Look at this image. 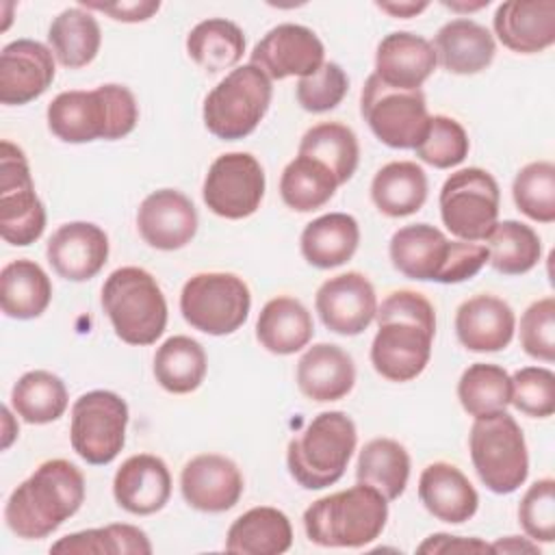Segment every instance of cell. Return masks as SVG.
I'll return each instance as SVG.
<instances>
[{
	"label": "cell",
	"instance_id": "5bb4252c",
	"mask_svg": "<svg viewBox=\"0 0 555 555\" xmlns=\"http://www.w3.org/2000/svg\"><path fill=\"white\" fill-rule=\"evenodd\" d=\"M46 230V208L35 193L22 147L2 141L0 154V236L9 245H30Z\"/></svg>",
	"mask_w": 555,
	"mask_h": 555
},
{
	"label": "cell",
	"instance_id": "44dd1931",
	"mask_svg": "<svg viewBox=\"0 0 555 555\" xmlns=\"http://www.w3.org/2000/svg\"><path fill=\"white\" fill-rule=\"evenodd\" d=\"M48 262L69 282L95 278L108 260V236L91 221L63 223L48 241Z\"/></svg>",
	"mask_w": 555,
	"mask_h": 555
},
{
	"label": "cell",
	"instance_id": "5b68a950",
	"mask_svg": "<svg viewBox=\"0 0 555 555\" xmlns=\"http://www.w3.org/2000/svg\"><path fill=\"white\" fill-rule=\"evenodd\" d=\"M388 520V499L366 483L327 494L304 512L310 542L327 548H360L377 540Z\"/></svg>",
	"mask_w": 555,
	"mask_h": 555
},
{
	"label": "cell",
	"instance_id": "f907efd6",
	"mask_svg": "<svg viewBox=\"0 0 555 555\" xmlns=\"http://www.w3.org/2000/svg\"><path fill=\"white\" fill-rule=\"evenodd\" d=\"M87 11H102L111 15L117 22H145L150 20L158 9V0H130V2H80Z\"/></svg>",
	"mask_w": 555,
	"mask_h": 555
},
{
	"label": "cell",
	"instance_id": "30bf717a",
	"mask_svg": "<svg viewBox=\"0 0 555 555\" xmlns=\"http://www.w3.org/2000/svg\"><path fill=\"white\" fill-rule=\"evenodd\" d=\"M251 295L243 278L223 271L195 273L180 293L184 321L210 336L236 332L249 317Z\"/></svg>",
	"mask_w": 555,
	"mask_h": 555
},
{
	"label": "cell",
	"instance_id": "e575fe53",
	"mask_svg": "<svg viewBox=\"0 0 555 555\" xmlns=\"http://www.w3.org/2000/svg\"><path fill=\"white\" fill-rule=\"evenodd\" d=\"M356 479L358 483L373 486L388 501L399 499L410 479V455L405 447L392 438L369 440L358 455Z\"/></svg>",
	"mask_w": 555,
	"mask_h": 555
},
{
	"label": "cell",
	"instance_id": "7402d4cb",
	"mask_svg": "<svg viewBox=\"0 0 555 555\" xmlns=\"http://www.w3.org/2000/svg\"><path fill=\"white\" fill-rule=\"evenodd\" d=\"M113 496L121 509L134 516L160 512L171 496L167 464L152 453L130 455L115 473Z\"/></svg>",
	"mask_w": 555,
	"mask_h": 555
},
{
	"label": "cell",
	"instance_id": "836d02e7",
	"mask_svg": "<svg viewBox=\"0 0 555 555\" xmlns=\"http://www.w3.org/2000/svg\"><path fill=\"white\" fill-rule=\"evenodd\" d=\"M48 41L52 54L63 67L78 69L98 56L102 30L98 20L87 9L69 7L52 20Z\"/></svg>",
	"mask_w": 555,
	"mask_h": 555
},
{
	"label": "cell",
	"instance_id": "f35d334b",
	"mask_svg": "<svg viewBox=\"0 0 555 555\" xmlns=\"http://www.w3.org/2000/svg\"><path fill=\"white\" fill-rule=\"evenodd\" d=\"M11 405L22 421L30 425H46L65 414L67 388L63 379L50 371H28L15 382L11 390Z\"/></svg>",
	"mask_w": 555,
	"mask_h": 555
},
{
	"label": "cell",
	"instance_id": "6da1fadb",
	"mask_svg": "<svg viewBox=\"0 0 555 555\" xmlns=\"http://www.w3.org/2000/svg\"><path fill=\"white\" fill-rule=\"evenodd\" d=\"M377 334L371 345V364L388 382L418 377L431 356L436 312L416 291H392L375 312Z\"/></svg>",
	"mask_w": 555,
	"mask_h": 555
},
{
	"label": "cell",
	"instance_id": "c3c4849f",
	"mask_svg": "<svg viewBox=\"0 0 555 555\" xmlns=\"http://www.w3.org/2000/svg\"><path fill=\"white\" fill-rule=\"evenodd\" d=\"M518 520L531 540H555V481L551 477L529 486L518 505Z\"/></svg>",
	"mask_w": 555,
	"mask_h": 555
},
{
	"label": "cell",
	"instance_id": "d6a6232c",
	"mask_svg": "<svg viewBox=\"0 0 555 555\" xmlns=\"http://www.w3.org/2000/svg\"><path fill=\"white\" fill-rule=\"evenodd\" d=\"M371 199L386 217H408L423 208L427 199V176L412 160L384 165L371 182Z\"/></svg>",
	"mask_w": 555,
	"mask_h": 555
},
{
	"label": "cell",
	"instance_id": "52a82bcc",
	"mask_svg": "<svg viewBox=\"0 0 555 555\" xmlns=\"http://www.w3.org/2000/svg\"><path fill=\"white\" fill-rule=\"evenodd\" d=\"M102 308L128 345H152L167 327V301L156 278L141 267L115 269L102 286Z\"/></svg>",
	"mask_w": 555,
	"mask_h": 555
},
{
	"label": "cell",
	"instance_id": "484cf974",
	"mask_svg": "<svg viewBox=\"0 0 555 555\" xmlns=\"http://www.w3.org/2000/svg\"><path fill=\"white\" fill-rule=\"evenodd\" d=\"M418 499L434 518L451 525L470 520L479 507L477 490L468 477L449 462H431L423 468Z\"/></svg>",
	"mask_w": 555,
	"mask_h": 555
},
{
	"label": "cell",
	"instance_id": "277c9868",
	"mask_svg": "<svg viewBox=\"0 0 555 555\" xmlns=\"http://www.w3.org/2000/svg\"><path fill=\"white\" fill-rule=\"evenodd\" d=\"M392 267L410 280L457 284L475 278L488 262V249L473 241H449L436 225L399 228L388 247Z\"/></svg>",
	"mask_w": 555,
	"mask_h": 555
},
{
	"label": "cell",
	"instance_id": "f546056e",
	"mask_svg": "<svg viewBox=\"0 0 555 555\" xmlns=\"http://www.w3.org/2000/svg\"><path fill=\"white\" fill-rule=\"evenodd\" d=\"M312 334L314 323L308 308L288 295L269 299L256 321L258 343L275 356H291L304 349L312 340Z\"/></svg>",
	"mask_w": 555,
	"mask_h": 555
},
{
	"label": "cell",
	"instance_id": "8992f818",
	"mask_svg": "<svg viewBox=\"0 0 555 555\" xmlns=\"http://www.w3.org/2000/svg\"><path fill=\"white\" fill-rule=\"evenodd\" d=\"M358 431L349 414L330 410L317 414L286 449L291 477L306 490L336 483L356 451Z\"/></svg>",
	"mask_w": 555,
	"mask_h": 555
},
{
	"label": "cell",
	"instance_id": "83f0119b",
	"mask_svg": "<svg viewBox=\"0 0 555 555\" xmlns=\"http://www.w3.org/2000/svg\"><path fill=\"white\" fill-rule=\"evenodd\" d=\"M434 50L440 65L460 76L483 72L496 52L490 30L473 20L457 17L447 22L434 37Z\"/></svg>",
	"mask_w": 555,
	"mask_h": 555
},
{
	"label": "cell",
	"instance_id": "cb8c5ba5",
	"mask_svg": "<svg viewBox=\"0 0 555 555\" xmlns=\"http://www.w3.org/2000/svg\"><path fill=\"white\" fill-rule=\"evenodd\" d=\"M438 65L431 41L414 33L386 35L375 52V76L395 89H421Z\"/></svg>",
	"mask_w": 555,
	"mask_h": 555
},
{
	"label": "cell",
	"instance_id": "db71d44e",
	"mask_svg": "<svg viewBox=\"0 0 555 555\" xmlns=\"http://www.w3.org/2000/svg\"><path fill=\"white\" fill-rule=\"evenodd\" d=\"M427 7H429V2H377V9L386 11L392 17H401V20L414 17L421 11H425Z\"/></svg>",
	"mask_w": 555,
	"mask_h": 555
},
{
	"label": "cell",
	"instance_id": "d590c367",
	"mask_svg": "<svg viewBox=\"0 0 555 555\" xmlns=\"http://www.w3.org/2000/svg\"><path fill=\"white\" fill-rule=\"evenodd\" d=\"M206 351L191 336L167 338L154 356V377L171 395H186L202 386L206 377Z\"/></svg>",
	"mask_w": 555,
	"mask_h": 555
},
{
	"label": "cell",
	"instance_id": "4dcf8cb0",
	"mask_svg": "<svg viewBox=\"0 0 555 555\" xmlns=\"http://www.w3.org/2000/svg\"><path fill=\"white\" fill-rule=\"evenodd\" d=\"M360 243L358 221L347 212H330L310 221L299 238L301 256L317 269H334L351 260Z\"/></svg>",
	"mask_w": 555,
	"mask_h": 555
},
{
	"label": "cell",
	"instance_id": "7a4b0ae2",
	"mask_svg": "<svg viewBox=\"0 0 555 555\" xmlns=\"http://www.w3.org/2000/svg\"><path fill=\"white\" fill-rule=\"evenodd\" d=\"M85 501V475L67 460H46L7 499L4 522L22 540H41Z\"/></svg>",
	"mask_w": 555,
	"mask_h": 555
},
{
	"label": "cell",
	"instance_id": "ee69618b",
	"mask_svg": "<svg viewBox=\"0 0 555 555\" xmlns=\"http://www.w3.org/2000/svg\"><path fill=\"white\" fill-rule=\"evenodd\" d=\"M516 208L533 221H555V165L551 160H535L525 165L512 184Z\"/></svg>",
	"mask_w": 555,
	"mask_h": 555
},
{
	"label": "cell",
	"instance_id": "11a10c76",
	"mask_svg": "<svg viewBox=\"0 0 555 555\" xmlns=\"http://www.w3.org/2000/svg\"><path fill=\"white\" fill-rule=\"evenodd\" d=\"M444 7L453 9V11H460V9H468V11H475V9H481V7H488V0H481L477 4H455V2H442Z\"/></svg>",
	"mask_w": 555,
	"mask_h": 555
},
{
	"label": "cell",
	"instance_id": "d6986e66",
	"mask_svg": "<svg viewBox=\"0 0 555 555\" xmlns=\"http://www.w3.org/2000/svg\"><path fill=\"white\" fill-rule=\"evenodd\" d=\"M245 481L238 466L219 453H202L189 460L180 473L184 501L199 512L219 514L234 507Z\"/></svg>",
	"mask_w": 555,
	"mask_h": 555
},
{
	"label": "cell",
	"instance_id": "7dc6e473",
	"mask_svg": "<svg viewBox=\"0 0 555 555\" xmlns=\"http://www.w3.org/2000/svg\"><path fill=\"white\" fill-rule=\"evenodd\" d=\"M349 78L338 63H323L314 74L299 78L297 102L308 113H325L336 108L347 95Z\"/></svg>",
	"mask_w": 555,
	"mask_h": 555
},
{
	"label": "cell",
	"instance_id": "8d00e7d4",
	"mask_svg": "<svg viewBox=\"0 0 555 555\" xmlns=\"http://www.w3.org/2000/svg\"><path fill=\"white\" fill-rule=\"evenodd\" d=\"M189 56L208 74L234 67L245 52L243 30L225 17H208L186 37Z\"/></svg>",
	"mask_w": 555,
	"mask_h": 555
},
{
	"label": "cell",
	"instance_id": "ffe728a7",
	"mask_svg": "<svg viewBox=\"0 0 555 555\" xmlns=\"http://www.w3.org/2000/svg\"><path fill=\"white\" fill-rule=\"evenodd\" d=\"M137 228L150 247L173 251L193 241L197 232V210L184 193L158 189L141 202Z\"/></svg>",
	"mask_w": 555,
	"mask_h": 555
},
{
	"label": "cell",
	"instance_id": "ac0fdd59",
	"mask_svg": "<svg viewBox=\"0 0 555 555\" xmlns=\"http://www.w3.org/2000/svg\"><path fill=\"white\" fill-rule=\"evenodd\" d=\"M54 54L35 39H15L0 52V102L22 106L48 91L54 80Z\"/></svg>",
	"mask_w": 555,
	"mask_h": 555
},
{
	"label": "cell",
	"instance_id": "60d3db41",
	"mask_svg": "<svg viewBox=\"0 0 555 555\" xmlns=\"http://www.w3.org/2000/svg\"><path fill=\"white\" fill-rule=\"evenodd\" d=\"M299 154L323 163L345 184L358 169L360 145L356 132L338 121H323L308 128L299 141Z\"/></svg>",
	"mask_w": 555,
	"mask_h": 555
},
{
	"label": "cell",
	"instance_id": "1f68e13d",
	"mask_svg": "<svg viewBox=\"0 0 555 555\" xmlns=\"http://www.w3.org/2000/svg\"><path fill=\"white\" fill-rule=\"evenodd\" d=\"M52 299L48 273L28 258L11 260L0 271V306L11 319L28 321L46 312Z\"/></svg>",
	"mask_w": 555,
	"mask_h": 555
},
{
	"label": "cell",
	"instance_id": "3957f363",
	"mask_svg": "<svg viewBox=\"0 0 555 555\" xmlns=\"http://www.w3.org/2000/svg\"><path fill=\"white\" fill-rule=\"evenodd\" d=\"M48 128L65 143L115 141L130 134L139 121V106L124 85H100L91 91H63L48 106Z\"/></svg>",
	"mask_w": 555,
	"mask_h": 555
},
{
	"label": "cell",
	"instance_id": "b9f144b4",
	"mask_svg": "<svg viewBox=\"0 0 555 555\" xmlns=\"http://www.w3.org/2000/svg\"><path fill=\"white\" fill-rule=\"evenodd\" d=\"M50 553L65 555H150L152 544L143 529L126 522L85 529L63 535L50 546Z\"/></svg>",
	"mask_w": 555,
	"mask_h": 555
},
{
	"label": "cell",
	"instance_id": "9a60e30c",
	"mask_svg": "<svg viewBox=\"0 0 555 555\" xmlns=\"http://www.w3.org/2000/svg\"><path fill=\"white\" fill-rule=\"evenodd\" d=\"M264 171L256 156L228 152L212 160L204 178V204L223 219H245L254 215L264 197Z\"/></svg>",
	"mask_w": 555,
	"mask_h": 555
},
{
	"label": "cell",
	"instance_id": "4fadbf2b",
	"mask_svg": "<svg viewBox=\"0 0 555 555\" xmlns=\"http://www.w3.org/2000/svg\"><path fill=\"white\" fill-rule=\"evenodd\" d=\"M128 405L113 390H89L72 405V449L93 466L111 464L126 442Z\"/></svg>",
	"mask_w": 555,
	"mask_h": 555
},
{
	"label": "cell",
	"instance_id": "7bdbcfd3",
	"mask_svg": "<svg viewBox=\"0 0 555 555\" xmlns=\"http://www.w3.org/2000/svg\"><path fill=\"white\" fill-rule=\"evenodd\" d=\"M457 399L475 418L503 412L512 401V377L499 364L475 362L457 382Z\"/></svg>",
	"mask_w": 555,
	"mask_h": 555
},
{
	"label": "cell",
	"instance_id": "603a6c76",
	"mask_svg": "<svg viewBox=\"0 0 555 555\" xmlns=\"http://www.w3.org/2000/svg\"><path fill=\"white\" fill-rule=\"evenodd\" d=\"M499 41L518 54H535L555 43V0H507L494 20Z\"/></svg>",
	"mask_w": 555,
	"mask_h": 555
},
{
	"label": "cell",
	"instance_id": "f5cc1de1",
	"mask_svg": "<svg viewBox=\"0 0 555 555\" xmlns=\"http://www.w3.org/2000/svg\"><path fill=\"white\" fill-rule=\"evenodd\" d=\"M492 546V553H531L540 555V546L531 538H518V535H507L496 540Z\"/></svg>",
	"mask_w": 555,
	"mask_h": 555
},
{
	"label": "cell",
	"instance_id": "4316f807",
	"mask_svg": "<svg viewBox=\"0 0 555 555\" xmlns=\"http://www.w3.org/2000/svg\"><path fill=\"white\" fill-rule=\"evenodd\" d=\"M353 384V360L338 345L317 343L297 362V386L312 401H338L351 392Z\"/></svg>",
	"mask_w": 555,
	"mask_h": 555
},
{
	"label": "cell",
	"instance_id": "bcb514c9",
	"mask_svg": "<svg viewBox=\"0 0 555 555\" xmlns=\"http://www.w3.org/2000/svg\"><path fill=\"white\" fill-rule=\"evenodd\" d=\"M531 418H546L555 412V375L546 366H525L512 375V401Z\"/></svg>",
	"mask_w": 555,
	"mask_h": 555
},
{
	"label": "cell",
	"instance_id": "ba28073f",
	"mask_svg": "<svg viewBox=\"0 0 555 555\" xmlns=\"http://www.w3.org/2000/svg\"><path fill=\"white\" fill-rule=\"evenodd\" d=\"M468 449L481 483L494 494H509L525 483L529 475L525 434L505 410L475 418Z\"/></svg>",
	"mask_w": 555,
	"mask_h": 555
},
{
	"label": "cell",
	"instance_id": "f1b7e54d",
	"mask_svg": "<svg viewBox=\"0 0 555 555\" xmlns=\"http://www.w3.org/2000/svg\"><path fill=\"white\" fill-rule=\"evenodd\" d=\"M293 544V527L284 512L258 505L241 514L228 529L225 551L238 555H282Z\"/></svg>",
	"mask_w": 555,
	"mask_h": 555
},
{
	"label": "cell",
	"instance_id": "9c48e42d",
	"mask_svg": "<svg viewBox=\"0 0 555 555\" xmlns=\"http://www.w3.org/2000/svg\"><path fill=\"white\" fill-rule=\"evenodd\" d=\"M273 95L271 80L256 65L232 69L212 87L204 100L202 117L210 134L236 141L251 134L269 111Z\"/></svg>",
	"mask_w": 555,
	"mask_h": 555
},
{
	"label": "cell",
	"instance_id": "e0dca14e",
	"mask_svg": "<svg viewBox=\"0 0 555 555\" xmlns=\"http://www.w3.org/2000/svg\"><path fill=\"white\" fill-rule=\"evenodd\" d=\"M323 325L340 336L362 334L375 319L377 295L366 275L347 271L325 280L314 297Z\"/></svg>",
	"mask_w": 555,
	"mask_h": 555
},
{
	"label": "cell",
	"instance_id": "f6af8a7d",
	"mask_svg": "<svg viewBox=\"0 0 555 555\" xmlns=\"http://www.w3.org/2000/svg\"><path fill=\"white\" fill-rule=\"evenodd\" d=\"M468 150L470 141L464 126L447 115H429L425 137L414 147L416 156L436 169L460 165L468 156Z\"/></svg>",
	"mask_w": 555,
	"mask_h": 555
},
{
	"label": "cell",
	"instance_id": "74e56055",
	"mask_svg": "<svg viewBox=\"0 0 555 555\" xmlns=\"http://www.w3.org/2000/svg\"><path fill=\"white\" fill-rule=\"evenodd\" d=\"M336 176L319 160L297 154L282 171L280 195L284 204L297 212H310L325 206L336 189Z\"/></svg>",
	"mask_w": 555,
	"mask_h": 555
},
{
	"label": "cell",
	"instance_id": "2e32d148",
	"mask_svg": "<svg viewBox=\"0 0 555 555\" xmlns=\"http://www.w3.org/2000/svg\"><path fill=\"white\" fill-rule=\"evenodd\" d=\"M325 48L314 30L301 24H278L251 50L249 63L269 80L310 76L325 61Z\"/></svg>",
	"mask_w": 555,
	"mask_h": 555
},
{
	"label": "cell",
	"instance_id": "d4e9b609",
	"mask_svg": "<svg viewBox=\"0 0 555 555\" xmlns=\"http://www.w3.org/2000/svg\"><path fill=\"white\" fill-rule=\"evenodd\" d=\"M514 330L512 306L494 295H475L462 301L455 312V334L468 351H501L512 343Z\"/></svg>",
	"mask_w": 555,
	"mask_h": 555
},
{
	"label": "cell",
	"instance_id": "681fc988",
	"mask_svg": "<svg viewBox=\"0 0 555 555\" xmlns=\"http://www.w3.org/2000/svg\"><path fill=\"white\" fill-rule=\"evenodd\" d=\"M520 345L527 356L555 360V299L542 297L533 301L520 317Z\"/></svg>",
	"mask_w": 555,
	"mask_h": 555
},
{
	"label": "cell",
	"instance_id": "ab89813d",
	"mask_svg": "<svg viewBox=\"0 0 555 555\" xmlns=\"http://www.w3.org/2000/svg\"><path fill=\"white\" fill-rule=\"evenodd\" d=\"M488 262L503 275H522L531 271L542 256L538 232L522 221H496L486 236Z\"/></svg>",
	"mask_w": 555,
	"mask_h": 555
},
{
	"label": "cell",
	"instance_id": "7c38bea8",
	"mask_svg": "<svg viewBox=\"0 0 555 555\" xmlns=\"http://www.w3.org/2000/svg\"><path fill=\"white\" fill-rule=\"evenodd\" d=\"M360 113L371 132L395 150H414L425 137L429 113L421 89H395L371 74L362 87Z\"/></svg>",
	"mask_w": 555,
	"mask_h": 555
},
{
	"label": "cell",
	"instance_id": "816d5d0a",
	"mask_svg": "<svg viewBox=\"0 0 555 555\" xmlns=\"http://www.w3.org/2000/svg\"><path fill=\"white\" fill-rule=\"evenodd\" d=\"M418 553H492V546L479 538H462L449 533H434L418 544Z\"/></svg>",
	"mask_w": 555,
	"mask_h": 555
},
{
	"label": "cell",
	"instance_id": "8fae6325",
	"mask_svg": "<svg viewBox=\"0 0 555 555\" xmlns=\"http://www.w3.org/2000/svg\"><path fill=\"white\" fill-rule=\"evenodd\" d=\"M440 217L460 241H486L499 219L501 191L494 176L481 167L451 173L440 189Z\"/></svg>",
	"mask_w": 555,
	"mask_h": 555
}]
</instances>
